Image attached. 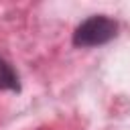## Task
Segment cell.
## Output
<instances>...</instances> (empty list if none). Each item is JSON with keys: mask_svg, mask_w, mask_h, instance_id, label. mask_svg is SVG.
Returning <instances> with one entry per match:
<instances>
[{"mask_svg": "<svg viewBox=\"0 0 130 130\" xmlns=\"http://www.w3.org/2000/svg\"><path fill=\"white\" fill-rule=\"evenodd\" d=\"M118 37V22L108 14H91L83 22H79L73 30L71 43L81 49L102 47Z\"/></svg>", "mask_w": 130, "mask_h": 130, "instance_id": "1", "label": "cell"}, {"mask_svg": "<svg viewBox=\"0 0 130 130\" xmlns=\"http://www.w3.org/2000/svg\"><path fill=\"white\" fill-rule=\"evenodd\" d=\"M0 89L8 91H20V77L14 71V67L0 55Z\"/></svg>", "mask_w": 130, "mask_h": 130, "instance_id": "2", "label": "cell"}]
</instances>
